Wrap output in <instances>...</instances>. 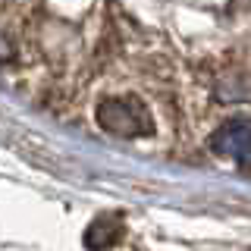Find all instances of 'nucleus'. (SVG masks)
Listing matches in <instances>:
<instances>
[{"instance_id": "f257e3e1", "label": "nucleus", "mask_w": 251, "mask_h": 251, "mask_svg": "<svg viewBox=\"0 0 251 251\" xmlns=\"http://www.w3.org/2000/svg\"><path fill=\"white\" fill-rule=\"evenodd\" d=\"M98 123L104 126L110 135L120 138H138L151 132V113L141 107L135 98H110L98 107Z\"/></svg>"}, {"instance_id": "f03ea898", "label": "nucleus", "mask_w": 251, "mask_h": 251, "mask_svg": "<svg viewBox=\"0 0 251 251\" xmlns=\"http://www.w3.org/2000/svg\"><path fill=\"white\" fill-rule=\"evenodd\" d=\"M210 145H214L217 154L229 157L235 163H251V120L248 116H235V120L223 123Z\"/></svg>"}]
</instances>
